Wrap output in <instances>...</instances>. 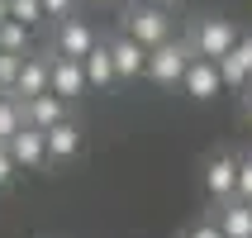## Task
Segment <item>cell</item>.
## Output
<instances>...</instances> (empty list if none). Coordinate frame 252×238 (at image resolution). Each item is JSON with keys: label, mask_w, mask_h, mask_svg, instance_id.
<instances>
[{"label": "cell", "mask_w": 252, "mask_h": 238, "mask_svg": "<svg viewBox=\"0 0 252 238\" xmlns=\"http://www.w3.org/2000/svg\"><path fill=\"white\" fill-rule=\"evenodd\" d=\"M43 143H48V162H67V157L81 153V129L76 119H62V124L43 129Z\"/></svg>", "instance_id": "13"}, {"label": "cell", "mask_w": 252, "mask_h": 238, "mask_svg": "<svg viewBox=\"0 0 252 238\" xmlns=\"http://www.w3.org/2000/svg\"><path fill=\"white\" fill-rule=\"evenodd\" d=\"M19 67H24V57L0 53V86H5V91H14V81H19Z\"/></svg>", "instance_id": "19"}, {"label": "cell", "mask_w": 252, "mask_h": 238, "mask_svg": "<svg viewBox=\"0 0 252 238\" xmlns=\"http://www.w3.org/2000/svg\"><path fill=\"white\" fill-rule=\"evenodd\" d=\"M105 48H110V57H114V76H119V81H138V76H143L148 48H138V43H133V38H124V34H114Z\"/></svg>", "instance_id": "12"}, {"label": "cell", "mask_w": 252, "mask_h": 238, "mask_svg": "<svg viewBox=\"0 0 252 238\" xmlns=\"http://www.w3.org/2000/svg\"><path fill=\"white\" fill-rule=\"evenodd\" d=\"M219 234L224 238H252V200H228L219 210Z\"/></svg>", "instance_id": "15"}, {"label": "cell", "mask_w": 252, "mask_h": 238, "mask_svg": "<svg viewBox=\"0 0 252 238\" xmlns=\"http://www.w3.org/2000/svg\"><path fill=\"white\" fill-rule=\"evenodd\" d=\"M5 19H10V0H0V24H5Z\"/></svg>", "instance_id": "25"}, {"label": "cell", "mask_w": 252, "mask_h": 238, "mask_svg": "<svg viewBox=\"0 0 252 238\" xmlns=\"http://www.w3.org/2000/svg\"><path fill=\"white\" fill-rule=\"evenodd\" d=\"M219 76H224V91H248L252 86V34H238V43L219 57Z\"/></svg>", "instance_id": "5"}, {"label": "cell", "mask_w": 252, "mask_h": 238, "mask_svg": "<svg viewBox=\"0 0 252 238\" xmlns=\"http://www.w3.org/2000/svg\"><path fill=\"white\" fill-rule=\"evenodd\" d=\"M81 71H86V86H95V91L119 86V76H114V57H110V48H105V38H100L95 48L81 57Z\"/></svg>", "instance_id": "14"}, {"label": "cell", "mask_w": 252, "mask_h": 238, "mask_svg": "<svg viewBox=\"0 0 252 238\" xmlns=\"http://www.w3.org/2000/svg\"><path fill=\"white\" fill-rule=\"evenodd\" d=\"M91 5H100V10H114V5H124V0H91Z\"/></svg>", "instance_id": "24"}, {"label": "cell", "mask_w": 252, "mask_h": 238, "mask_svg": "<svg viewBox=\"0 0 252 238\" xmlns=\"http://www.w3.org/2000/svg\"><path fill=\"white\" fill-rule=\"evenodd\" d=\"M5 96H10V91H5V86H0V100H5Z\"/></svg>", "instance_id": "27"}, {"label": "cell", "mask_w": 252, "mask_h": 238, "mask_svg": "<svg viewBox=\"0 0 252 238\" xmlns=\"http://www.w3.org/2000/svg\"><path fill=\"white\" fill-rule=\"evenodd\" d=\"M43 14H48V24H57V19H67V14H76V0H38Z\"/></svg>", "instance_id": "21"}, {"label": "cell", "mask_w": 252, "mask_h": 238, "mask_svg": "<svg viewBox=\"0 0 252 238\" xmlns=\"http://www.w3.org/2000/svg\"><path fill=\"white\" fill-rule=\"evenodd\" d=\"M248 119H252V86H248Z\"/></svg>", "instance_id": "26"}, {"label": "cell", "mask_w": 252, "mask_h": 238, "mask_svg": "<svg viewBox=\"0 0 252 238\" xmlns=\"http://www.w3.org/2000/svg\"><path fill=\"white\" fill-rule=\"evenodd\" d=\"M48 91L53 96H62L71 105V100H81L91 86H86V71L81 62H71V57H53V71H48Z\"/></svg>", "instance_id": "8"}, {"label": "cell", "mask_w": 252, "mask_h": 238, "mask_svg": "<svg viewBox=\"0 0 252 238\" xmlns=\"http://www.w3.org/2000/svg\"><path fill=\"white\" fill-rule=\"evenodd\" d=\"M195 62V48L186 38H167V43H157V48H148V62H143V76L153 86H181L186 67Z\"/></svg>", "instance_id": "2"}, {"label": "cell", "mask_w": 252, "mask_h": 238, "mask_svg": "<svg viewBox=\"0 0 252 238\" xmlns=\"http://www.w3.org/2000/svg\"><path fill=\"white\" fill-rule=\"evenodd\" d=\"M205 191L214 200H233V191H238V157L233 153H219L205 162Z\"/></svg>", "instance_id": "10"}, {"label": "cell", "mask_w": 252, "mask_h": 238, "mask_svg": "<svg viewBox=\"0 0 252 238\" xmlns=\"http://www.w3.org/2000/svg\"><path fill=\"white\" fill-rule=\"evenodd\" d=\"M19 129H24V105H19L14 96H5L0 100V143H10Z\"/></svg>", "instance_id": "18"}, {"label": "cell", "mask_w": 252, "mask_h": 238, "mask_svg": "<svg viewBox=\"0 0 252 238\" xmlns=\"http://www.w3.org/2000/svg\"><path fill=\"white\" fill-rule=\"evenodd\" d=\"M95 43H100L95 24L81 19V14H67V19H57V24H53V57H71V62H81Z\"/></svg>", "instance_id": "4"}, {"label": "cell", "mask_w": 252, "mask_h": 238, "mask_svg": "<svg viewBox=\"0 0 252 238\" xmlns=\"http://www.w3.org/2000/svg\"><path fill=\"white\" fill-rule=\"evenodd\" d=\"M14 171H19V167H14V157H10V148H5V143H0V186H10V181H14Z\"/></svg>", "instance_id": "22"}, {"label": "cell", "mask_w": 252, "mask_h": 238, "mask_svg": "<svg viewBox=\"0 0 252 238\" xmlns=\"http://www.w3.org/2000/svg\"><path fill=\"white\" fill-rule=\"evenodd\" d=\"M181 91H186L190 100H214L219 91H224L219 62H210V57H195V62L186 67V76H181Z\"/></svg>", "instance_id": "6"}, {"label": "cell", "mask_w": 252, "mask_h": 238, "mask_svg": "<svg viewBox=\"0 0 252 238\" xmlns=\"http://www.w3.org/2000/svg\"><path fill=\"white\" fill-rule=\"evenodd\" d=\"M186 238H224V234H219V224H195Z\"/></svg>", "instance_id": "23"}, {"label": "cell", "mask_w": 252, "mask_h": 238, "mask_svg": "<svg viewBox=\"0 0 252 238\" xmlns=\"http://www.w3.org/2000/svg\"><path fill=\"white\" fill-rule=\"evenodd\" d=\"M10 19H14V24H24L29 34H38V29L48 24V14H43L38 0H10Z\"/></svg>", "instance_id": "17"}, {"label": "cell", "mask_w": 252, "mask_h": 238, "mask_svg": "<svg viewBox=\"0 0 252 238\" xmlns=\"http://www.w3.org/2000/svg\"><path fill=\"white\" fill-rule=\"evenodd\" d=\"M186 43L195 48V57L219 62V57L238 43V24H233V19H224V14H205V19H195V29L186 34Z\"/></svg>", "instance_id": "3"}, {"label": "cell", "mask_w": 252, "mask_h": 238, "mask_svg": "<svg viewBox=\"0 0 252 238\" xmlns=\"http://www.w3.org/2000/svg\"><path fill=\"white\" fill-rule=\"evenodd\" d=\"M48 71H53V53H29V57H24V67H19V81H14L10 96H14V100L43 96V91H48Z\"/></svg>", "instance_id": "11"}, {"label": "cell", "mask_w": 252, "mask_h": 238, "mask_svg": "<svg viewBox=\"0 0 252 238\" xmlns=\"http://www.w3.org/2000/svg\"><path fill=\"white\" fill-rule=\"evenodd\" d=\"M238 200H252V153L238 157V191H233Z\"/></svg>", "instance_id": "20"}, {"label": "cell", "mask_w": 252, "mask_h": 238, "mask_svg": "<svg viewBox=\"0 0 252 238\" xmlns=\"http://www.w3.org/2000/svg\"><path fill=\"white\" fill-rule=\"evenodd\" d=\"M119 34L133 38L138 48H157V43L171 38V10H167V5H157V0H138V5H128V10H124Z\"/></svg>", "instance_id": "1"}, {"label": "cell", "mask_w": 252, "mask_h": 238, "mask_svg": "<svg viewBox=\"0 0 252 238\" xmlns=\"http://www.w3.org/2000/svg\"><path fill=\"white\" fill-rule=\"evenodd\" d=\"M5 148H10V157H14V167H19V171L48 167V143H43V129H29V124H24L10 143H5Z\"/></svg>", "instance_id": "7"}, {"label": "cell", "mask_w": 252, "mask_h": 238, "mask_svg": "<svg viewBox=\"0 0 252 238\" xmlns=\"http://www.w3.org/2000/svg\"><path fill=\"white\" fill-rule=\"evenodd\" d=\"M24 105V124L29 129H53V124H62V119H71V105L62 96H53V91H43V96H29V100H19Z\"/></svg>", "instance_id": "9"}, {"label": "cell", "mask_w": 252, "mask_h": 238, "mask_svg": "<svg viewBox=\"0 0 252 238\" xmlns=\"http://www.w3.org/2000/svg\"><path fill=\"white\" fill-rule=\"evenodd\" d=\"M0 53L29 57V53H33V34H29L24 24H14V19H5V24H0Z\"/></svg>", "instance_id": "16"}]
</instances>
